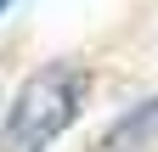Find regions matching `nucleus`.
I'll return each instance as SVG.
<instances>
[{
  "label": "nucleus",
  "instance_id": "obj_1",
  "mask_svg": "<svg viewBox=\"0 0 158 152\" xmlns=\"http://www.w3.org/2000/svg\"><path fill=\"white\" fill-rule=\"evenodd\" d=\"M90 90V73L79 62H51L17 90V102L6 107V130H0V152H45L62 130L79 118Z\"/></svg>",
  "mask_w": 158,
  "mask_h": 152
},
{
  "label": "nucleus",
  "instance_id": "obj_2",
  "mask_svg": "<svg viewBox=\"0 0 158 152\" xmlns=\"http://www.w3.org/2000/svg\"><path fill=\"white\" fill-rule=\"evenodd\" d=\"M152 130H158V96H152V102H147L141 113H130V118H118V124L107 130V141H102V152H118L124 141L135 146V141H147Z\"/></svg>",
  "mask_w": 158,
  "mask_h": 152
},
{
  "label": "nucleus",
  "instance_id": "obj_3",
  "mask_svg": "<svg viewBox=\"0 0 158 152\" xmlns=\"http://www.w3.org/2000/svg\"><path fill=\"white\" fill-rule=\"evenodd\" d=\"M6 6H11V0H0V11H6Z\"/></svg>",
  "mask_w": 158,
  "mask_h": 152
}]
</instances>
